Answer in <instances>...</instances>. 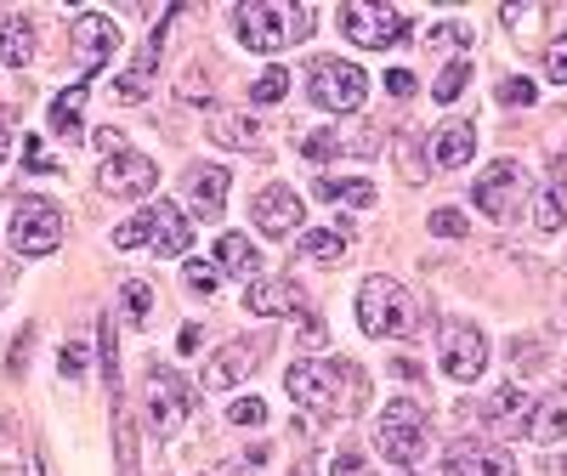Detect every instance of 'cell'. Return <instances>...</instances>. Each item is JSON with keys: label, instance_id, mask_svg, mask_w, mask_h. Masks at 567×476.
Here are the masks:
<instances>
[{"label": "cell", "instance_id": "cell-1", "mask_svg": "<svg viewBox=\"0 0 567 476\" xmlns=\"http://www.w3.org/2000/svg\"><path fill=\"white\" fill-rule=\"evenodd\" d=\"M284 386H290V397L301 408H323V414H352L363 397V374L352 363H323V358H301L290 363V374H284Z\"/></svg>", "mask_w": 567, "mask_h": 476}, {"label": "cell", "instance_id": "cell-2", "mask_svg": "<svg viewBox=\"0 0 567 476\" xmlns=\"http://www.w3.org/2000/svg\"><path fill=\"white\" fill-rule=\"evenodd\" d=\"M233 29H239V45L250 52H284V45H296L312 34V7L301 0H245V7H233Z\"/></svg>", "mask_w": 567, "mask_h": 476}, {"label": "cell", "instance_id": "cell-3", "mask_svg": "<svg viewBox=\"0 0 567 476\" xmlns=\"http://www.w3.org/2000/svg\"><path fill=\"white\" fill-rule=\"evenodd\" d=\"M358 323L369 329L374 341H392V335H403V329L414 323V301H409V290L398 278H363V290H358Z\"/></svg>", "mask_w": 567, "mask_h": 476}, {"label": "cell", "instance_id": "cell-4", "mask_svg": "<svg viewBox=\"0 0 567 476\" xmlns=\"http://www.w3.org/2000/svg\"><path fill=\"white\" fill-rule=\"evenodd\" d=\"M381 454L398 470H414L420 465V454H425V408L414 397H392L381 408Z\"/></svg>", "mask_w": 567, "mask_h": 476}, {"label": "cell", "instance_id": "cell-5", "mask_svg": "<svg viewBox=\"0 0 567 476\" xmlns=\"http://www.w3.org/2000/svg\"><path fill=\"white\" fill-rule=\"evenodd\" d=\"M363 97H369V74H363L358 63H341V58L312 63V103H318V108L352 114V108H363Z\"/></svg>", "mask_w": 567, "mask_h": 476}, {"label": "cell", "instance_id": "cell-6", "mask_svg": "<svg viewBox=\"0 0 567 476\" xmlns=\"http://www.w3.org/2000/svg\"><path fill=\"white\" fill-rule=\"evenodd\" d=\"M341 29L358 45H369V52H392V45L409 40V18L398 7H363V0H347L341 7Z\"/></svg>", "mask_w": 567, "mask_h": 476}, {"label": "cell", "instance_id": "cell-7", "mask_svg": "<svg viewBox=\"0 0 567 476\" xmlns=\"http://www.w3.org/2000/svg\"><path fill=\"white\" fill-rule=\"evenodd\" d=\"M58 238H63V216H58V205L23 199V205L12 210V250H18V256H52V250H58Z\"/></svg>", "mask_w": 567, "mask_h": 476}, {"label": "cell", "instance_id": "cell-8", "mask_svg": "<svg viewBox=\"0 0 567 476\" xmlns=\"http://www.w3.org/2000/svg\"><path fill=\"white\" fill-rule=\"evenodd\" d=\"M194 397L199 392H187L171 369H148V425H154L159 437H176L182 432L187 414H194Z\"/></svg>", "mask_w": 567, "mask_h": 476}, {"label": "cell", "instance_id": "cell-9", "mask_svg": "<svg viewBox=\"0 0 567 476\" xmlns=\"http://www.w3.org/2000/svg\"><path fill=\"white\" fill-rule=\"evenodd\" d=\"M97 182H103V194H114V199H148L159 187V165L148 154H136V148H120V154H109Z\"/></svg>", "mask_w": 567, "mask_h": 476}, {"label": "cell", "instance_id": "cell-10", "mask_svg": "<svg viewBox=\"0 0 567 476\" xmlns=\"http://www.w3.org/2000/svg\"><path fill=\"white\" fill-rule=\"evenodd\" d=\"M483 369H488L483 329H477V323H449V329H443V374L460 380V386H471Z\"/></svg>", "mask_w": 567, "mask_h": 476}, {"label": "cell", "instance_id": "cell-11", "mask_svg": "<svg viewBox=\"0 0 567 476\" xmlns=\"http://www.w3.org/2000/svg\"><path fill=\"white\" fill-rule=\"evenodd\" d=\"M69 34H74V63H80L85 80L97 74V69H109V58L120 52V29H114L103 12H80Z\"/></svg>", "mask_w": 567, "mask_h": 476}, {"label": "cell", "instance_id": "cell-12", "mask_svg": "<svg viewBox=\"0 0 567 476\" xmlns=\"http://www.w3.org/2000/svg\"><path fill=\"white\" fill-rule=\"evenodd\" d=\"M142 227H148V250H159V256L194 250V216H187L182 205H171V199H154L148 210H142Z\"/></svg>", "mask_w": 567, "mask_h": 476}, {"label": "cell", "instance_id": "cell-13", "mask_svg": "<svg viewBox=\"0 0 567 476\" xmlns=\"http://www.w3.org/2000/svg\"><path fill=\"white\" fill-rule=\"evenodd\" d=\"M523 187H528L523 165H516V159H499V165H488V170L477 176V187H471V205L488 210V216H511L516 199H523Z\"/></svg>", "mask_w": 567, "mask_h": 476}, {"label": "cell", "instance_id": "cell-14", "mask_svg": "<svg viewBox=\"0 0 567 476\" xmlns=\"http://www.w3.org/2000/svg\"><path fill=\"white\" fill-rule=\"evenodd\" d=\"M256 227L267 238H284V232H301V194H290V187H261L256 205H250Z\"/></svg>", "mask_w": 567, "mask_h": 476}, {"label": "cell", "instance_id": "cell-15", "mask_svg": "<svg viewBox=\"0 0 567 476\" xmlns=\"http://www.w3.org/2000/svg\"><path fill=\"white\" fill-rule=\"evenodd\" d=\"M227 187H233V170L227 165H194V170H187V205H194L199 221H216L221 216Z\"/></svg>", "mask_w": 567, "mask_h": 476}, {"label": "cell", "instance_id": "cell-16", "mask_svg": "<svg viewBox=\"0 0 567 476\" xmlns=\"http://www.w3.org/2000/svg\"><path fill=\"white\" fill-rule=\"evenodd\" d=\"M261 358H267V341H233V346H221V352H216V363L205 369V386H210V392L239 386V380H245Z\"/></svg>", "mask_w": 567, "mask_h": 476}, {"label": "cell", "instance_id": "cell-17", "mask_svg": "<svg viewBox=\"0 0 567 476\" xmlns=\"http://www.w3.org/2000/svg\"><path fill=\"white\" fill-rule=\"evenodd\" d=\"M511 454L499 443H460L449 459H443V476H511Z\"/></svg>", "mask_w": 567, "mask_h": 476}, {"label": "cell", "instance_id": "cell-18", "mask_svg": "<svg viewBox=\"0 0 567 476\" xmlns=\"http://www.w3.org/2000/svg\"><path fill=\"white\" fill-rule=\"evenodd\" d=\"M245 307L256 318H278V312H296L301 307V290H296V283H278V278H250Z\"/></svg>", "mask_w": 567, "mask_h": 476}, {"label": "cell", "instance_id": "cell-19", "mask_svg": "<svg viewBox=\"0 0 567 476\" xmlns=\"http://www.w3.org/2000/svg\"><path fill=\"white\" fill-rule=\"evenodd\" d=\"M471 154H477V131H471V120H449L437 131V142H432V159L454 170V165H471Z\"/></svg>", "mask_w": 567, "mask_h": 476}, {"label": "cell", "instance_id": "cell-20", "mask_svg": "<svg viewBox=\"0 0 567 476\" xmlns=\"http://www.w3.org/2000/svg\"><path fill=\"white\" fill-rule=\"evenodd\" d=\"M216 272H227V278H256V245H250V238L221 232V238H216Z\"/></svg>", "mask_w": 567, "mask_h": 476}, {"label": "cell", "instance_id": "cell-21", "mask_svg": "<svg viewBox=\"0 0 567 476\" xmlns=\"http://www.w3.org/2000/svg\"><path fill=\"white\" fill-rule=\"evenodd\" d=\"M528 408H534V397H528L523 386H505V392H494V397H488L483 420L494 425V432H505V425H523V420H528Z\"/></svg>", "mask_w": 567, "mask_h": 476}, {"label": "cell", "instance_id": "cell-22", "mask_svg": "<svg viewBox=\"0 0 567 476\" xmlns=\"http://www.w3.org/2000/svg\"><path fill=\"white\" fill-rule=\"evenodd\" d=\"M29 58H34V23L29 18H7V23H0V63L23 69Z\"/></svg>", "mask_w": 567, "mask_h": 476}, {"label": "cell", "instance_id": "cell-23", "mask_svg": "<svg viewBox=\"0 0 567 476\" xmlns=\"http://www.w3.org/2000/svg\"><path fill=\"white\" fill-rule=\"evenodd\" d=\"M318 199L323 205H358V210H369L374 205V182H347V176H318Z\"/></svg>", "mask_w": 567, "mask_h": 476}, {"label": "cell", "instance_id": "cell-24", "mask_svg": "<svg viewBox=\"0 0 567 476\" xmlns=\"http://www.w3.org/2000/svg\"><path fill=\"white\" fill-rule=\"evenodd\" d=\"M85 97H91V80H74L63 97L52 103V131L58 136H80V114H85Z\"/></svg>", "mask_w": 567, "mask_h": 476}, {"label": "cell", "instance_id": "cell-25", "mask_svg": "<svg viewBox=\"0 0 567 476\" xmlns=\"http://www.w3.org/2000/svg\"><path fill=\"white\" fill-rule=\"evenodd\" d=\"M528 437H539V443L567 437V392H556L550 403H539V408H534V420H528Z\"/></svg>", "mask_w": 567, "mask_h": 476}, {"label": "cell", "instance_id": "cell-26", "mask_svg": "<svg viewBox=\"0 0 567 476\" xmlns=\"http://www.w3.org/2000/svg\"><path fill=\"white\" fill-rule=\"evenodd\" d=\"M561 221H567V182H545L539 199H534V227L556 232Z\"/></svg>", "mask_w": 567, "mask_h": 476}, {"label": "cell", "instance_id": "cell-27", "mask_svg": "<svg viewBox=\"0 0 567 476\" xmlns=\"http://www.w3.org/2000/svg\"><path fill=\"white\" fill-rule=\"evenodd\" d=\"M154 69H159V29H154L148 45H142V58L131 63V74L120 80V97H142V91H148V80H154Z\"/></svg>", "mask_w": 567, "mask_h": 476}, {"label": "cell", "instance_id": "cell-28", "mask_svg": "<svg viewBox=\"0 0 567 476\" xmlns=\"http://www.w3.org/2000/svg\"><path fill=\"white\" fill-rule=\"evenodd\" d=\"M120 296H125V318H131L136 329H148V318H154V290H148V283H142V278H125Z\"/></svg>", "mask_w": 567, "mask_h": 476}, {"label": "cell", "instance_id": "cell-29", "mask_svg": "<svg viewBox=\"0 0 567 476\" xmlns=\"http://www.w3.org/2000/svg\"><path fill=\"white\" fill-rule=\"evenodd\" d=\"M301 256H312V261H323V267H336V261L347 256V238H341V232H301Z\"/></svg>", "mask_w": 567, "mask_h": 476}, {"label": "cell", "instance_id": "cell-30", "mask_svg": "<svg viewBox=\"0 0 567 476\" xmlns=\"http://www.w3.org/2000/svg\"><path fill=\"white\" fill-rule=\"evenodd\" d=\"M210 136H216V142H245V148H256V142H261V125H256V120H239V125H233V114H216V120H210Z\"/></svg>", "mask_w": 567, "mask_h": 476}, {"label": "cell", "instance_id": "cell-31", "mask_svg": "<svg viewBox=\"0 0 567 476\" xmlns=\"http://www.w3.org/2000/svg\"><path fill=\"white\" fill-rule=\"evenodd\" d=\"M250 97H256V103H284V97H290V74H284V69H267V74H256Z\"/></svg>", "mask_w": 567, "mask_h": 476}, {"label": "cell", "instance_id": "cell-32", "mask_svg": "<svg viewBox=\"0 0 567 476\" xmlns=\"http://www.w3.org/2000/svg\"><path fill=\"white\" fill-rule=\"evenodd\" d=\"M182 283H187L194 296H216L221 272H216V261H187V267H182Z\"/></svg>", "mask_w": 567, "mask_h": 476}, {"label": "cell", "instance_id": "cell-33", "mask_svg": "<svg viewBox=\"0 0 567 476\" xmlns=\"http://www.w3.org/2000/svg\"><path fill=\"white\" fill-rule=\"evenodd\" d=\"M465 80H471V63H449V69L432 80V97H437V103H454L460 91H465Z\"/></svg>", "mask_w": 567, "mask_h": 476}, {"label": "cell", "instance_id": "cell-34", "mask_svg": "<svg viewBox=\"0 0 567 476\" xmlns=\"http://www.w3.org/2000/svg\"><path fill=\"white\" fill-rule=\"evenodd\" d=\"M534 97H539V91H534V80H523V74L499 80V103H505V108H528Z\"/></svg>", "mask_w": 567, "mask_h": 476}, {"label": "cell", "instance_id": "cell-35", "mask_svg": "<svg viewBox=\"0 0 567 476\" xmlns=\"http://www.w3.org/2000/svg\"><path fill=\"white\" fill-rule=\"evenodd\" d=\"M227 420H233V425H261V420H267V403H261V397H239V403L227 408Z\"/></svg>", "mask_w": 567, "mask_h": 476}, {"label": "cell", "instance_id": "cell-36", "mask_svg": "<svg viewBox=\"0 0 567 476\" xmlns=\"http://www.w3.org/2000/svg\"><path fill=\"white\" fill-rule=\"evenodd\" d=\"M432 232L437 238H465V216L460 210H432Z\"/></svg>", "mask_w": 567, "mask_h": 476}, {"label": "cell", "instance_id": "cell-37", "mask_svg": "<svg viewBox=\"0 0 567 476\" xmlns=\"http://www.w3.org/2000/svg\"><path fill=\"white\" fill-rule=\"evenodd\" d=\"M545 69H550V80H556V85H567V34L545 52Z\"/></svg>", "mask_w": 567, "mask_h": 476}, {"label": "cell", "instance_id": "cell-38", "mask_svg": "<svg viewBox=\"0 0 567 476\" xmlns=\"http://www.w3.org/2000/svg\"><path fill=\"white\" fill-rule=\"evenodd\" d=\"M23 165H29V170H58V165H52V154H45V142H40V136H29V142H23Z\"/></svg>", "mask_w": 567, "mask_h": 476}, {"label": "cell", "instance_id": "cell-39", "mask_svg": "<svg viewBox=\"0 0 567 476\" xmlns=\"http://www.w3.org/2000/svg\"><path fill=\"white\" fill-rule=\"evenodd\" d=\"M329 476H369V459L347 448V454H336V465H329Z\"/></svg>", "mask_w": 567, "mask_h": 476}, {"label": "cell", "instance_id": "cell-40", "mask_svg": "<svg viewBox=\"0 0 567 476\" xmlns=\"http://www.w3.org/2000/svg\"><path fill=\"white\" fill-rule=\"evenodd\" d=\"M341 154V142L329 136V131H318V136H307V159H336Z\"/></svg>", "mask_w": 567, "mask_h": 476}, {"label": "cell", "instance_id": "cell-41", "mask_svg": "<svg viewBox=\"0 0 567 476\" xmlns=\"http://www.w3.org/2000/svg\"><path fill=\"white\" fill-rule=\"evenodd\" d=\"M414 69H386V91H392V97H414Z\"/></svg>", "mask_w": 567, "mask_h": 476}, {"label": "cell", "instance_id": "cell-42", "mask_svg": "<svg viewBox=\"0 0 567 476\" xmlns=\"http://www.w3.org/2000/svg\"><path fill=\"white\" fill-rule=\"evenodd\" d=\"M63 374H69V380H80V374H85V341H74V346L63 352Z\"/></svg>", "mask_w": 567, "mask_h": 476}, {"label": "cell", "instance_id": "cell-43", "mask_svg": "<svg viewBox=\"0 0 567 476\" xmlns=\"http://www.w3.org/2000/svg\"><path fill=\"white\" fill-rule=\"evenodd\" d=\"M432 40H449V45H471V29L465 23H437V34Z\"/></svg>", "mask_w": 567, "mask_h": 476}, {"label": "cell", "instance_id": "cell-44", "mask_svg": "<svg viewBox=\"0 0 567 476\" xmlns=\"http://www.w3.org/2000/svg\"><path fill=\"white\" fill-rule=\"evenodd\" d=\"M7 154H12V131L0 125V165H7Z\"/></svg>", "mask_w": 567, "mask_h": 476}, {"label": "cell", "instance_id": "cell-45", "mask_svg": "<svg viewBox=\"0 0 567 476\" xmlns=\"http://www.w3.org/2000/svg\"><path fill=\"white\" fill-rule=\"evenodd\" d=\"M40 476H45V465H40Z\"/></svg>", "mask_w": 567, "mask_h": 476}, {"label": "cell", "instance_id": "cell-46", "mask_svg": "<svg viewBox=\"0 0 567 476\" xmlns=\"http://www.w3.org/2000/svg\"><path fill=\"white\" fill-rule=\"evenodd\" d=\"M296 476H307V470H296Z\"/></svg>", "mask_w": 567, "mask_h": 476}, {"label": "cell", "instance_id": "cell-47", "mask_svg": "<svg viewBox=\"0 0 567 476\" xmlns=\"http://www.w3.org/2000/svg\"><path fill=\"white\" fill-rule=\"evenodd\" d=\"M403 476H414V470H403Z\"/></svg>", "mask_w": 567, "mask_h": 476}, {"label": "cell", "instance_id": "cell-48", "mask_svg": "<svg viewBox=\"0 0 567 476\" xmlns=\"http://www.w3.org/2000/svg\"><path fill=\"white\" fill-rule=\"evenodd\" d=\"M561 470H567V465H561Z\"/></svg>", "mask_w": 567, "mask_h": 476}]
</instances>
